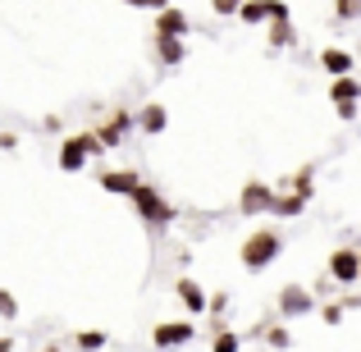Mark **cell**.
<instances>
[{
	"instance_id": "1",
	"label": "cell",
	"mask_w": 361,
	"mask_h": 352,
	"mask_svg": "<svg viewBox=\"0 0 361 352\" xmlns=\"http://www.w3.org/2000/svg\"><path fill=\"white\" fill-rule=\"evenodd\" d=\"M279 252H283V238L279 233H274V229H256L243 243V265H247V270H265Z\"/></svg>"
},
{
	"instance_id": "2",
	"label": "cell",
	"mask_w": 361,
	"mask_h": 352,
	"mask_svg": "<svg viewBox=\"0 0 361 352\" xmlns=\"http://www.w3.org/2000/svg\"><path fill=\"white\" fill-rule=\"evenodd\" d=\"M128 197H133V206H137V215H142L147 224H169V220H174V206H169L165 197L156 193V188L137 183V188H133Z\"/></svg>"
},
{
	"instance_id": "3",
	"label": "cell",
	"mask_w": 361,
	"mask_h": 352,
	"mask_svg": "<svg viewBox=\"0 0 361 352\" xmlns=\"http://www.w3.org/2000/svg\"><path fill=\"white\" fill-rule=\"evenodd\" d=\"M92 151H101V142L92 138V133H78V138H64V147H60V165L73 174V169H82V165H87V156H92Z\"/></svg>"
},
{
	"instance_id": "4",
	"label": "cell",
	"mask_w": 361,
	"mask_h": 352,
	"mask_svg": "<svg viewBox=\"0 0 361 352\" xmlns=\"http://www.w3.org/2000/svg\"><path fill=\"white\" fill-rule=\"evenodd\" d=\"M233 14H238L243 23H265V18H288V5H283V0H243Z\"/></svg>"
},
{
	"instance_id": "5",
	"label": "cell",
	"mask_w": 361,
	"mask_h": 352,
	"mask_svg": "<svg viewBox=\"0 0 361 352\" xmlns=\"http://www.w3.org/2000/svg\"><path fill=\"white\" fill-rule=\"evenodd\" d=\"M357 261H361V247H338L329 256V279L334 284H357Z\"/></svg>"
},
{
	"instance_id": "6",
	"label": "cell",
	"mask_w": 361,
	"mask_h": 352,
	"mask_svg": "<svg viewBox=\"0 0 361 352\" xmlns=\"http://www.w3.org/2000/svg\"><path fill=\"white\" fill-rule=\"evenodd\" d=\"M270 197H274V193H270L265 183H247V188H243V202H238L243 215H270Z\"/></svg>"
},
{
	"instance_id": "7",
	"label": "cell",
	"mask_w": 361,
	"mask_h": 352,
	"mask_svg": "<svg viewBox=\"0 0 361 352\" xmlns=\"http://www.w3.org/2000/svg\"><path fill=\"white\" fill-rule=\"evenodd\" d=\"M188 339H192V325H188V320H169V325H156L151 329V344L156 348H174V344H188Z\"/></svg>"
},
{
	"instance_id": "8",
	"label": "cell",
	"mask_w": 361,
	"mask_h": 352,
	"mask_svg": "<svg viewBox=\"0 0 361 352\" xmlns=\"http://www.w3.org/2000/svg\"><path fill=\"white\" fill-rule=\"evenodd\" d=\"M183 32H188V14L174 9V5H165L160 18H156V37H183Z\"/></svg>"
},
{
	"instance_id": "9",
	"label": "cell",
	"mask_w": 361,
	"mask_h": 352,
	"mask_svg": "<svg viewBox=\"0 0 361 352\" xmlns=\"http://www.w3.org/2000/svg\"><path fill=\"white\" fill-rule=\"evenodd\" d=\"M137 183H142V174H133V169H106V174H101V188H106V193H119V197H128Z\"/></svg>"
},
{
	"instance_id": "10",
	"label": "cell",
	"mask_w": 361,
	"mask_h": 352,
	"mask_svg": "<svg viewBox=\"0 0 361 352\" xmlns=\"http://www.w3.org/2000/svg\"><path fill=\"white\" fill-rule=\"evenodd\" d=\"M128 123H133V115H128V110H119V115L110 119V123H101L92 138H97L101 147H119V142H123V128H128Z\"/></svg>"
},
{
	"instance_id": "11",
	"label": "cell",
	"mask_w": 361,
	"mask_h": 352,
	"mask_svg": "<svg viewBox=\"0 0 361 352\" xmlns=\"http://www.w3.org/2000/svg\"><path fill=\"white\" fill-rule=\"evenodd\" d=\"M320 64H325V73L329 78H338V73H353V55L348 51H338V46H325V51H320Z\"/></svg>"
},
{
	"instance_id": "12",
	"label": "cell",
	"mask_w": 361,
	"mask_h": 352,
	"mask_svg": "<svg viewBox=\"0 0 361 352\" xmlns=\"http://www.w3.org/2000/svg\"><path fill=\"white\" fill-rule=\"evenodd\" d=\"M137 123H142V133H151V138H156V133H165V123H169V115H165V106H156V101H151V106H142V115H137Z\"/></svg>"
},
{
	"instance_id": "13",
	"label": "cell",
	"mask_w": 361,
	"mask_h": 352,
	"mask_svg": "<svg viewBox=\"0 0 361 352\" xmlns=\"http://www.w3.org/2000/svg\"><path fill=\"white\" fill-rule=\"evenodd\" d=\"M361 97V78H353V73H338L334 87H329V101H357Z\"/></svg>"
},
{
	"instance_id": "14",
	"label": "cell",
	"mask_w": 361,
	"mask_h": 352,
	"mask_svg": "<svg viewBox=\"0 0 361 352\" xmlns=\"http://www.w3.org/2000/svg\"><path fill=\"white\" fill-rule=\"evenodd\" d=\"M160 64H183V37H156Z\"/></svg>"
},
{
	"instance_id": "15",
	"label": "cell",
	"mask_w": 361,
	"mask_h": 352,
	"mask_svg": "<svg viewBox=\"0 0 361 352\" xmlns=\"http://www.w3.org/2000/svg\"><path fill=\"white\" fill-rule=\"evenodd\" d=\"M178 298H183V307L192 311V316H197V311H206V307H211V302H206V293L197 289L192 279H178Z\"/></svg>"
},
{
	"instance_id": "16",
	"label": "cell",
	"mask_w": 361,
	"mask_h": 352,
	"mask_svg": "<svg viewBox=\"0 0 361 352\" xmlns=\"http://www.w3.org/2000/svg\"><path fill=\"white\" fill-rule=\"evenodd\" d=\"M302 206H307V197L302 193H288V197H270V215H302Z\"/></svg>"
},
{
	"instance_id": "17",
	"label": "cell",
	"mask_w": 361,
	"mask_h": 352,
	"mask_svg": "<svg viewBox=\"0 0 361 352\" xmlns=\"http://www.w3.org/2000/svg\"><path fill=\"white\" fill-rule=\"evenodd\" d=\"M279 307L288 311V316H302V311L311 307V298H307V293H302V289H293V284H288V289L279 293Z\"/></svg>"
},
{
	"instance_id": "18",
	"label": "cell",
	"mask_w": 361,
	"mask_h": 352,
	"mask_svg": "<svg viewBox=\"0 0 361 352\" xmlns=\"http://www.w3.org/2000/svg\"><path fill=\"white\" fill-rule=\"evenodd\" d=\"M270 46L279 51V46H293V23L288 18H270Z\"/></svg>"
},
{
	"instance_id": "19",
	"label": "cell",
	"mask_w": 361,
	"mask_h": 352,
	"mask_svg": "<svg viewBox=\"0 0 361 352\" xmlns=\"http://www.w3.org/2000/svg\"><path fill=\"white\" fill-rule=\"evenodd\" d=\"M334 14L338 18H357L361 14V0H334Z\"/></svg>"
},
{
	"instance_id": "20",
	"label": "cell",
	"mask_w": 361,
	"mask_h": 352,
	"mask_svg": "<svg viewBox=\"0 0 361 352\" xmlns=\"http://www.w3.org/2000/svg\"><path fill=\"white\" fill-rule=\"evenodd\" d=\"M78 348H106V334H101V329H87V334H78Z\"/></svg>"
},
{
	"instance_id": "21",
	"label": "cell",
	"mask_w": 361,
	"mask_h": 352,
	"mask_svg": "<svg viewBox=\"0 0 361 352\" xmlns=\"http://www.w3.org/2000/svg\"><path fill=\"white\" fill-rule=\"evenodd\" d=\"M293 193H302V197H311V169H302L298 178H293Z\"/></svg>"
},
{
	"instance_id": "22",
	"label": "cell",
	"mask_w": 361,
	"mask_h": 352,
	"mask_svg": "<svg viewBox=\"0 0 361 352\" xmlns=\"http://www.w3.org/2000/svg\"><path fill=\"white\" fill-rule=\"evenodd\" d=\"M215 348H220V352H233V348H243V339L238 334H220V339H215Z\"/></svg>"
},
{
	"instance_id": "23",
	"label": "cell",
	"mask_w": 361,
	"mask_h": 352,
	"mask_svg": "<svg viewBox=\"0 0 361 352\" xmlns=\"http://www.w3.org/2000/svg\"><path fill=\"white\" fill-rule=\"evenodd\" d=\"M334 110L338 119H357V101H334Z\"/></svg>"
},
{
	"instance_id": "24",
	"label": "cell",
	"mask_w": 361,
	"mask_h": 352,
	"mask_svg": "<svg viewBox=\"0 0 361 352\" xmlns=\"http://www.w3.org/2000/svg\"><path fill=\"white\" fill-rule=\"evenodd\" d=\"M238 5H243V0H215V14H233Z\"/></svg>"
},
{
	"instance_id": "25",
	"label": "cell",
	"mask_w": 361,
	"mask_h": 352,
	"mask_svg": "<svg viewBox=\"0 0 361 352\" xmlns=\"http://www.w3.org/2000/svg\"><path fill=\"white\" fill-rule=\"evenodd\" d=\"M338 316H343V307H338V302H329V307H325V320H329V325H338Z\"/></svg>"
},
{
	"instance_id": "26",
	"label": "cell",
	"mask_w": 361,
	"mask_h": 352,
	"mask_svg": "<svg viewBox=\"0 0 361 352\" xmlns=\"http://www.w3.org/2000/svg\"><path fill=\"white\" fill-rule=\"evenodd\" d=\"M288 344V329H270V348H283Z\"/></svg>"
},
{
	"instance_id": "27",
	"label": "cell",
	"mask_w": 361,
	"mask_h": 352,
	"mask_svg": "<svg viewBox=\"0 0 361 352\" xmlns=\"http://www.w3.org/2000/svg\"><path fill=\"white\" fill-rule=\"evenodd\" d=\"M0 311H14V302H9V293H0Z\"/></svg>"
},
{
	"instance_id": "28",
	"label": "cell",
	"mask_w": 361,
	"mask_h": 352,
	"mask_svg": "<svg viewBox=\"0 0 361 352\" xmlns=\"http://www.w3.org/2000/svg\"><path fill=\"white\" fill-rule=\"evenodd\" d=\"M147 5H151V9H165V5H169V0H147Z\"/></svg>"
},
{
	"instance_id": "29",
	"label": "cell",
	"mask_w": 361,
	"mask_h": 352,
	"mask_svg": "<svg viewBox=\"0 0 361 352\" xmlns=\"http://www.w3.org/2000/svg\"><path fill=\"white\" fill-rule=\"evenodd\" d=\"M9 348H14V344H9V339H0V352H9Z\"/></svg>"
},
{
	"instance_id": "30",
	"label": "cell",
	"mask_w": 361,
	"mask_h": 352,
	"mask_svg": "<svg viewBox=\"0 0 361 352\" xmlns=\"http://www.w3.org/2000/svg\"><path fill=\"white\" fill-rule=\"evenodd\" d=\"M123 5H147V0H123Z\"/></svg>"
},
{
	"instance_id": "31",
	"label": "cell",
	"mask_w": 361,
	"mask_h": 352,
	"mask_svg": "<svg viewBox=\"0 0 361 352\" xmlns=\"http://www.w3.org/2000/svg\"><path fill=\"white\" fill-rule=\"evenodd\" d=\"M357 284H361V261H357Z\"/></svg>"
}]
</instances>
